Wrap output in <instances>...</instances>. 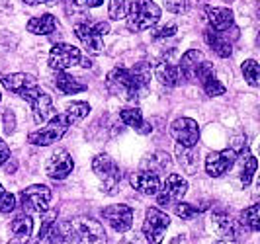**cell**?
<instances>
[{
  "label": "cell",
  "instance_id": "obj_1",
  "mask_svg": "<svg viewBox=\"0 0 260 244\" xmlns=\"http://www.w3.org/2000/svg\"><path fill=\"white\" fill-rule=\"evenodd\" d=\"M151 84V66L147 63H137L133 68L116 66L108 73L106 86L114 96L123 98L125 102H137L149 92Z\"/></svg>",
  "mask_w": 260,
  "mask_h": 244
},
{
  "label": "cell",
  "instance_id": "obj_2",
  "mask_svg": "<svg viewBox=\"0 0 260 244\" xmlns=\"http://www.w3.org/2000/svg\"><path fill=\"white\" fill-rule=\"evenodd\" d=\"M47 236H51L49 244H106L104 227L90 217L55 223Z\"/></svg>",
  "mask_w": 260,
  "mask_h": 244
},
{
  "label": "cell",
  "instance_id": "obj_3",
  "mask_svg": "<svg viewBox=\"0 0 260 244\" xmlns=\"http://www.w3.org/2000/svg\"><path fill=\"white\" fill-rule=\"evenodd\" d=\"M158 20H160V8L153 0H133L127 8V27L135 33L156 26Z\"/></svg>",
  "mask_w": 260,
  "mask_h": 244
},
{
  "label": "cell",
  "instance_id": "obj_4",
  "mask_svg": "<svg viewBox=\"0 0 260 244\" xmlns=\"http://www.w3.org/2000/svg\"><path fill=\"white\" fill-rule=\"evenodd\" d=\"M110 31V26L106 22H92L82 20L75 24V36L80 39L84 49L90 55H100L104 49V36Z\"/></svg>",
  "mask_w": 260,
  "mask_h": 244
},
{
  "label": "cell",
  "instance_id": "obj_5",
  "mask_svg": "<svg viewBox=\"0 0 260 244\" xmlns=\"http://www.w3.org/2000/svg\"><path fill=\"white\" fill-rule=\"evenodd\" d=\"M71 127V123L67 121V117L63 114H55V116L47 121L45 127H41L39 131L29 133L27 141L31 145H38V147H49L53 143H57L63 135L67 133V129Z\"/></svg>",
  "mask_w": 260,
  "mask_h": 244
},
{
  "label": "cell",
  "instance_id": "obj_6",
  "mask_svg": "<svg viewBox=\"0 0 260 244\" xmlns=\"http://www.w3.org/2000/svg\"><path fill=\"white\" fill-rule=\"evenodd\" d=\"M92 170H94V174L100 178L106 193L117 192L119 182H121V172H119V166H117L108 154H98V156L92 160Z\"/></svg>",
  "mask_w": 260,
  "mask_h": 244
},
{
  "label": "cell",
  "instance_id": "obj_7",
  "mask_svg": "<svg viewBox=\"0 0 260 244\" xmlns=\"http://www.w3.org/2000/svg\"><path fill=\"white\" fill-rule=\"evenodd\" d=\"M169 225H170V217L165 211H160L156 207H149L143 223V234L145 238H147V242L149 244L162 242V234L169 229Z\"/></svg>",
  "mask_w": 260,
  "mask_h": 244
},
{
  "label": "cell",
  "instance_id": "obj_8",
  "mask_svg": "<svg viewBox=\"0 0 260 244\" xmlns=\"http://www.w3.org/2000/svg\"><path fill=\"white\" fill-rule=\"evenodd\" d=\"M22 199V207L27 213H45L49 209V201H51V190L47 186H29L24 192L20 193Z\"/></svg>",
  "mask_w": 260,
  "mask_h": 244
},
{
  "label": "cell",
  "instance_id": "obj_9",
  "mask_svg": "<svg viewBox=\"0 0 260 244\" xmlns=\"http://www.w3.org/2000/svg\"><path fill=\"white\" fill-rule=\"evenodd\" d=\"M75 64H82V55L75 45L57 43L49 53V66L53 71H67Z\"/></svg>",
  "mask_w": 260,
  "mask_h": 244
},
{
  "label": "cell",
  "instance_id": "obj_10",
  "mask_svg": "<svg viewBox=\"0 0 260 244\" xmlns=\"http://www.w3.org/2000/svg\"><path fill=\"white\" fill-rule=\"evenodd\" d=\"M186 192H188V182L184 180L180 174H170L162 184V192L156 193V201L162 207L176 205V203H180Z\"/></svg>",
  "mask_w": 260,
  "mask_h": 244
},
{
  "label": "cell",
  "instance_id": "obj_11",
  "mask_svg": "<svg viewBox=\"0 0 260 244\" xmlns=\"http://www.w3.org/2000/svg\"><path fill=\"white\" fill-rule=\"evenodd\" d=\"M170 133L172 137L178 141L180 147L186 149H194L200 139V127L192 117H180L170 125Z\"/></svg>",
  "mask_w": 260,
  "mask_h": 244
},
{
  "label": "cell",
  "instance_id": "obj_12",
  "mask_svg": "<svg viewBox=\"0 0 260 244\" xmlns=\"http://www.w3.org/2000/svg\"><path fill=\"white\" fill-rule=\"evenodd\" d=\"M239 153L235 149H225V151H217V153L208 154L206 158V172L211 178H219L225 172H229L233 164L237 162Z\"/></svg>",
  "mask_w": 260,
  "mask_h": 244
},
{
  "label": "cell",
  "instance_id": "obj_13",
  "mask_svg": "<svg viewBox=\"0 0 260 244\" xmlns=\"http://www.w3.org/2000/svg\"><path fill=\"white\" fill-rule=\"evenodd\" d=\"M24 100L31 103V110H34V119L38 121V123H45L49 117L55 116V108H53V102L51 98L45 94V92L41 90L39 86H36L34 90H29L24 96Z\"/></svg>",
  "mask_w": 260,
  "mask_h": 244
},
{
  "label": "cell",
  "instance_id": "obj_14",
  "mask_svg": "<svg viewBox=\"0 0 260 244\" xmlns=\"http://www.w3.org/2000/svg\"><path fill=\"white\" fill-rule=\"evenodd\" d=\"M102 217L108 221V225L117 232H125L131 229L133 225V209L129 205L117 203V205H110L102 209Z\"/></svg>",
  "mask_w": 260,
  "mask_h": 244
},
{
  "label": "cell",
  "instance_id": "obj_15",
  "mask_svg": "<svg viewBox=\"0 0 260 244\" xmlns=\"http://www.w3.org/2000/svg\"><path fill=\"white\" fill-rule=\"evenodd\" d=\"M73 166H75L73 156L67 151H63V149H59V151H55L51 154L45 170H47V176L53 178V180H65L67 176L73 172Z\"/></svg>",
  "mask_w": 260,
  "mask_h": 244
},
{
  "label": "cell",
  "instance_id": "obj_16",
  "mask_svg": "<svg viewBox=\"0 0 260 244\" xmlns=\"http://www.w3.org/2000/svg\"><path fill=\"white\" fill-rule=\"evenodd\" d=\"M0 82L8 88L10 92L18 94V96H26L29 90H34L38 86V80L34 75L27 73H14V75H0Z\"/></svg>",
  "mask_w": 260,
  "mask_h": 244
},
{
  "label": "cell",
  "instance_id": "obj_17",
  "mask_svg": "<svg viewBox=\"0 0 260 244\" xmlns=\"http://www.w3.org/2000/svg\"><path fill=\"white\" fill-rule=\"evenodd\" d=\"M196 78L202 82V86H204L206 94L211 96V98H213V96H221V94H225V86L217 80V77H215V68H213V64L209 63V61H204V63L198 66Z\"/></svg>",
  "mask_w": 260,
  "mask_h": 244
},
{
  "label": "cell",
  "instance_id": "obj_18",
  "mask_svg": "<svg viewBox=\"0 0 260 244\" xmlns=\"http://www.w3.org/2000/svg\"><path fill=\"white\" fill-rule=\"evenodd\" d=\"M206 16H208L209 29L217 31V33H225L233 27L235 16L231 8H217V6H208L206 8Z\"/></svg>",
  "mask_w": 260,
  "mask_h": 244
},
{
  "label": "cell",
  "instance_id": "obj_19",
  "mask_svg": "<svg viewBox=\"0 0 260 244\" xmlns=\"http://www.w3.org/2000/svg\"><path fill=\"white\" fill-rule=\"evenodd\" d=\"M131 186L139 193L156 195L158 190H160V178H158V174L151 172V170H141V172L131 176Z\"/></svg>",
  "mask_w": 260,
  "mask_h": 244
},
{
  "label": "cell",
  "instance_id": "obj_20",
  "mask_svg": "<svg viewBox=\"0 0 260 244\" xmlns=\"http://www.w3.org/2000/svg\"><path fill=\"white\" fill-rule=\"evenodd\" d=\"M204 55L198 51V49H190L188 53H184L182 59H180V64H178V73H180V78H186V80H196V71L198 66L204 63Z\"/></svg>",
  "mask_w": 260,
  "mask_h": 244
},
{
  "label": "cell",
  "instance_id": "obj_21",
  "mask_svg": "<svg viewBox=\"0 0 260 244\" xmlns=\"http://www.w3.org/2000/svg\"><path fill=\"white\" fill-rule=\"evenodd\" d=\"M204 38H206L209 47L217 53L219 57H223V59H225V57H231V53H233V43H231V39L227 38V36L217 33V31H213V29H206Z\"/></svg>",
  "mask_w": 260,
  "mask_h": 244
},
{
  "label": "cell",
  "instance_id": "obj_22",
  "mask_svg": "<svg viewBox=\"0 0 260 244\" xmlns=\"http://www.w3.org/2000/svg\"><path fill=\"white\" fill-rule=\"evenodd\" d=\"M119 119H121L125 125H129L131 129L139 131L141 135L151 133V125L145 121L141 110H137V108H125V110H121V112H119Z\"/></svg>",
  "mask_w": 260,
  "mask_h": 244
},
{
  "label": "cell",
  "instance_id": "obj_23",
  "mask_svg": "<svg viewBox=\"0 0 260 244\" xmlns=\"http://www.w3.org/2000/svg\"><path fill=\"white\" fill-rule=\"evenodd\" d=\"M27 31L36 33V36H49L57 29V18L53 14H43L38 18H31L27 22Z\"/></svg>",
  "mask_w": 260,
  "mask_h": 244
},
{
  "label": "cell",
  "instance_id": "obj_24",
  "mask_svg": "<svg viewBox=\"0 0 260 244\" xmlns=\"http://www.w3.org/2000/svg\"><path fill=\"white\" fill-rule=\"evenodd\" d=\"M156 78L165 84V86H176L180 82V73H178V66L172 64L170 61H160L155 68Z\"/></svg>",
  "mask_w": 260,
  "mask_h": 244
},
{
  "label": "cell",
  "instance_id": "obj_25",
  "mask_svg": "<svg viewBox=\"0 0 260 244\" xmlns=\"http://www.w3.org/2000/svg\"><path fill=\"white\" fill-rule=\"evenodd\" d=\"M55 86L57 90H61L63 94H78V92H84L86 86L82 82H78L77 78H73L65 71H59L57 77H55Z\"/></svg>",
  "mask_w": 260,
  "mask_h": 244
},
{
  "label": "cell",
  "instance_id": "obj_26",
  "mask_svg": "<svg viewBox=\"0 0 260 244\" xmlns=\"http://www.w3.org/2000/svg\"><path fill=\"white\" fill-rule=\"evenodd\" d=\"M176 156H178V162H180V166L186 170V172H190V174H194L196 170H198V151L194 149H186V147H176Z\"/></svg>",
  "mask_w": 260,
  "mask_h": 244
},
{
  "label": "cell",
  "instance_id": "obj_27",
  "mask_svg": "<svg viewBox=\"0 0 260 244\" xmlns=\"http://www.w3.org/2000/svg\"><path fill=\"white\" fill-rule=\"evenodd\" d=\"M10 231H12L14 236L26 240L27 236L31 234V231H34V221L29 219V215H18L10 223Z\"/></svg>",
  "mask_w": 260,
  "mask_h": 244
},
{
  "label": "cell",
  "instance_id": "obj_28",
  "mask_svg": "<svg viewBox=\"0 0 260 244\" xmlns=\"http://www.w3.org/2000/svg\"><path fill=\"white\" fill-rule=\"evenodd\" d=\"M88 114H90V103L88 102H73L67 106V112L63 116L67 117L69 123H78L80 119H84Z\"/></svg>",
  "mask_w": 260,
  "mask_h": 244
},
{
  "label": "cell",
  "instance_id": "obj_29",
  "mask_svg": "<svg viewBox=\"0 0 260 244\" xmlns=\"http://www.w3.org/2000/svg\"><path fill=\"white\" fill-rule=\"evenodd\" d=\"M170 164V158L167 153H155L151 154L147 160H143V170H151V172H162V170H167Z\"/></svg>",
  "mask_w": 260,
  "mask_h": 244
},
{
  "label": "cell",
  "instance_id": "obj_30",
  "mask_svg": "<svg viewBox=\"0 0 260 244\" xmlns=\"http://www.w3.org/2000/svg\"><path fill=\"white\" fill-rule=\"evenodd\" d=\"M213 221H215V227H217V232L221 234L223 238H229V240H235L237 238V229H235V223L227 215H213Z\"/></svg>",
  "mask_w": 260,
  "mask_h": 244
},
{
  "label": "cell",
  "instance_id": "obj_31",
  "mask_svg": "<svg viewBox=\"0 0 260 244\" xmlns=\"http://www.w3.org/2000/svg\"><path fill=\"white\" fill-rule=\"evenodd\" d=\"M258 205H250L247 207L243 213H241V219H243V225L248 227L252 232H256L260 229V219H258Z\"/></svg>",
  "mask_w": 260,
  "mask_h": 244
},
{
  "label": "cell",
  "instance_id": "obj_32",
  "mask_svg": "<svg viewBox=\"0 0 260 244\" xmlns=\"http://www.w3.org/2000/svg\"><path fill=\"white\" fill-rule=\"evenodd\" d=\"M243 77L250 86H258V77H260V66L254 59H248L243 63Z\"/></svg>",
  "mask_w": 260,
  "mask_h": 244
},
{
  "label": "cell",
  "instance_id": "obj_33",
  "mask_svg": "<svg viewBox=\"0 0 260 244\" xmlns=\"http://www.w3.org/2000/svg\"><path fill=\"white\" fill-rule=\"evenodd\" d=\"M127 8H129V0H110L108 14L112 20H121L127 16Z\"/></svg>",
  "mask_w": 260,
  "mask_h": 244
},
{
  "label": "cell",
  "instance_id": "obj_34",
  "mask_svg": "<svg viewBox=\"0 0 260 244\" xmlns=\"http://www.w3.org/2000/svg\"><path fill=\"white\" fill-rule=\"evenodd\" d=\"M256 168H258V162H256V158H254L252 154H248L247 158H245V166H243V172H241V184H243V186H248V184L252 182V176H254Z\"/></svg>",
  "mask_w": 260,
  "mask_h": 244
},
{
  "label": "cell",
  "instance_id": "obj_35",
  "mask_svg": "<svg viewBox=\"0 0 260 244\" xmlns=\"http://www.w3.org/2000/svg\"><path fill=\"white\" fill-rule=\"evenodd\" d=\"M55 219H57V209H47L45 215H43V225L39 229V240L41 238H47V234H49V231H51L53 225H55Z\"/></svg>",
  "mask_w": 260,
  "mask_h": 244
},
{
  "label": "cell",
  "instance_id": "obj_36",
  "mask_svg": "<svg viewBox=\"0 0 260 244\" xmlns=\"http://www.w3.org/2000/svg\"><path fill=\"white\" fill-rule=\"evenodd\" d=\"M16 207V195L10 192L0 193V213H10Z\"/></svg>",
  "mask_w": 260,
  "mask_h": 244
},
{
  "label": "cell",
  "instance_id": "obj_37",
  "mask_svg": "<svg viewBox=\"0 0 260 244\" xmlns=\"http://www.w3.org/2000/svg\"><path fill=\"white\" fill-rule=\"evenodd\" d=\"M178 31V27L176 24H167V26H160L153 29V39H167V38H172L174 33Z\"/></svg>",
  "mask_w": 260,
  "mask_h": 244
},
{
  "label": "cell",
  "instance_id": "obj_38",
  "mask_svg": "<svg viewBox=\"0 0 260 244\" xmlns=\"http://www.w3.org/2000/svg\"><path fill=\"white\" fill-rule=\"evenodd\" d=\"M174 213H176L178 217H182V219H192L194 215H198L200 211H198L194 205H190V203H176V207H174Z\"/></svg>",
  "mask_w": 260,
  "mask_h": 244
},
{
  "label": "cell",
  "instance_id": "obj_39",
  "mask_svg": "<svg viewBox=\"0 0 260 244\" xmlns=\"http://www.w3.org/2000/svg\"><path fill=\"white\" fill-rule=\"evenodd\" d=\"M167 10L172 14H182L188 10V0H162Z\"/></svg>",
  "mask_w": 260,
  "mask_h": 244
},
{
  "label": "cell",
  "instance_id": "obj_40",
  "mask_svg": "<svg viewBox=\"0 0 260 244\" xmlns=\"http://www.w3.org/2000/svg\"><path fill=\"white\" fill-rule=\"evenodd\" d=\"M10 158V149H8V145L0 139V166L6 162Z\"/></svg>",
  "mask_w": 260,
  "mask_h": 244
},
{
  "label": "cell",
  "instance_id": "obj_41",
  "mask_svg": "<svg viewBox=\"0 0 260 244\" xmlns=\"http://www.w3.org/2000/svg\"><path fill=\"white\" fill-rule=\"evenodd\" d=\"M4 131H6L8 135L14 131V116L10 114V112H6V114H4Z\"/></svg>",
  "mask_w": 260,
  "mask_h": 244
},
{
  "label": "cell",
  "instance_id": "obj_42",
  "mask_svg": "<svg viewBox=\"0 0 260 244\" xmlns=\"http://www.w3.org/2000/svg\"><path fill=\"white\" fill-rule=\"evenodd\" d=\"M26 4L29 6H38V4H47V2H51V0H24Z\"/></svg>",
  "mask_w": 260,
  "mask_h": 244
},
{
  "label": "cell",
  "instance_id": "obj_43",
  "mask_svg": "<svg viewBox=\"0 0 260 244\" xmlns=\"http://www.w3.org/2000/svg\"><path fill=\"white\" fill-rule=\"evenodd\" d=\"M104 0H86V4L90 6V8H96V6H100Z\"/></svg>",
  "mask_w": 260,
  "mask_h": 244
},
{
  "label": "cell",
  "instance_id": "obj_44",
  "mask_svg": "<svg viewBox=\"0 0 260 244\" xmlns=\"http://www.w3.org/2000/svg\"><path fill=\"white\" fill-rule=\"evenodd\" d=\"M213 244H227V242H223V240H219V242H213Z\"/></svg>",
  "mask_w": 260,
  "mask_h": 244
},
{
  "label": "cell",
  "instance_id": "obj_45",
  "mask_svg": "<svg viewBox=\"0 0 260 244\" xmlns=\"http://www.w3.org/2000/svg\"><path fill=\"white\" fill-rule=\"evenodd\" d=\"M2 192H4V190H2V184H0V193H2Z\"/></svg>",
  "mask_w": 260,
  "mask_h": 244
},
{
  "label": "cell",
  "instance_id": "obj_46",
  "mask_svg": "<svg viewBox=\"0 0 260 244\" xmlns=\"http://www.w3.org/2000/svg\"><path fill=\"white\" fill-rule=\"evenodd\" d=\"M225 2H233V0H225Z\"/></svg>",
  "mask_w": 260,
  "mask_h": 244
},
{
  "label": "cell",
  "instance_id": "obj_47",
  "mask_svg": "<svg viewBox=\"0 0 260 244\" xmlns=\"http://www.w3.org/2000/svg\"><path fill=\"white\" fill-rule=\"evenodd\" d=\"M0 100H2V96H0Z\"/></svg>",
  "mask_w": 260,
  "mask_h": 244
}]
</instances>
